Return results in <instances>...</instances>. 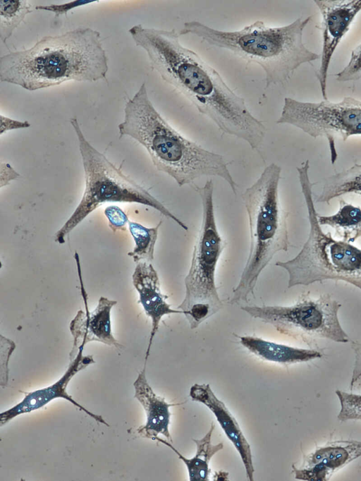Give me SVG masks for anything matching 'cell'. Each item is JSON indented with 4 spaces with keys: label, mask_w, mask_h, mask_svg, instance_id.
<instances>
[{
    "label": "cell",
    "mask_w": 361,
    "mask_h": 481,
    "mask_svg": "<svg viewBox=\"0 0 361 481\" xmlns=\"http://www.w3.org/2000/svg\"><path fill=\"white\" fill-rule=\"evenodd\" d=\"M0 169L1 188L8 185L11 181L20 176V174L8 163H1Z\"/></svg>",
    "instance_id": "30"
},
{
    "label": "cell",
    "mask_w": 361,
    "mask_h": 481,
    "mask_svg": "<svg viewBox=\"0 0 361 481\" xmlns=\"http://www.w3.org/2000/svg\"><path fill=\"white\" fill-rule=\"evenodd\" d=\"M310 224L308 237L293 259L275 265L286 270L288 287L307 286L325 280L343 281L361 290V248L324 233L319 224L309 176L310 162L296 168Z\"/></svg>",
    "instance_id": "6"
},
{
    "label": "cell",
    "mask_w": 361,
    "mask_h": 481,
    "mask_svg": "<svg viewBox=\"0 0 361 481\" xmlns=\"http://www.w3.org/2000/svg\"><path fill=\"white\" fill-rule=\"evenodd\" d=\"M161 224V220L156 226L148 228L137 222L128 221L129 231L134 240L135 247L128 255L135 262H150L154 260V247Z\"/></svg>",
    "instance_id": "22"
},
{
    "label": "cell",
    "mask_w": 361,
    "mask_h": 481,
    "mask_svg": "<svg viewBox=\"0 0 361 481\" xmlns=\"http://www.w3.org/2000/svg\"><path fill=\"white\" fill-rule=\"evenodd\" d=\"M276 123L292 125L314 138H325L334 164L338 157L336 138L345 141L361 135V100L345 97L338 102H307L286 97Z\"/></svg>",
    "instance_id": "10"
},
{
    "label": "cell",
    "mask_w": 361,
    "mask_h": 481,
    "mask_svg": "<svg viewBox=\"0 0 361 481\" xmlns=\"http://www.w3.org/2000/svg\"><path fill=\"white\" fill-rule=\"evenodd\" d=\"M341 404L338 419L341 422L361 420V394L336 390Z\"/></svg>",
    "instance_id": "24"
},
{
    "label": "cell",
    "mask_w": 361,
    "mask_h": 481,
    "mask_svg": "<svg viewBox=\"0 0 361 481\" xmlns=\"http://www.w3.org/2000/svg\"><path fill=\"white\" fill-rule=\"evenodd\" d=\"M322 15L321 63L317 73L323 99H327V75L334 53L361 11V0H315Z\"/></svg>",
    "instance_id": "12"
},
{
    "label": "cell",
    "mask_w": 361,
    "mask_h": 481,
    "mask_svg": "<svg viewBox=\"0 0 361 481\" xmlns=\"http://www.w3.org/2000/svg\"><path fill=\"white\" fill-rule=\"evenodd\" d=\"M78 275L80 281L81 296L85 304V312L78 311L75 317L70 323V331L73 337V344L69 354L70 360L73 359L80 348L90 341H99L109 346L120 348L121 346L114 338L111 331V310L117 304L116 300L106 297H100L96 308L90 312L87 305V294L82 277L79 254L75 252Z\"/></svg>",
    "instance_id": "11"
},
{
    "label": "cell",
    "mask_w": 361,
    "mask_h": 481,
    "mask_svg": "<svg viewBox=\"0 0 361 481\" xmlns=\"http://www.w3.org/2000/svg\"><path fill=\"white\" fill-rule=\"evenodd\" d=\"M317 219L321 226L334 229L343 241L353 243L361 237V208L344 200L339 201V208L335 214L329 216L318 214Z\"/></svg>",
    "instance_id": "20"
},
{
    "label": "cell",
    "mask_w": 361,
    "mask_h": 481,
    "mask_svg": "<svg viewBox=\"0 0 361 481\" xmlns=\"http://www.w3.org/2000/svg\"><path fill=\"white\" fill-rule=\"evenodd\" d=\"M350 346L355 355L350 383V390L353 391L360 389L361 386V342L351 341Z\"/></svg>",
    "instance_id": "27"
},
{
    "label": "cell",
    "mask_w": 361,
    "mask_h": 481,
    "mask_svg": "<svg viewBox=\"0 0 361 481\" xmlns=\"http://www.w3.org/2000/svg\"><path fill=\"white\" fill-rule=\"evenodd\" d=\"M129 32L147 54L161 78L186 97L223 133L246 141L259 150L267 128L254 117L244 99L237 95L219 73L195 51L183 47L179 32L136 25Z\"/></svg>",
    "instance_id": "1"
},
{
    "label": "cell",
    "mask_w": 361,
    "mask_h": 481,
    "mask_svg": "<svg viewBox=\"0 0 361 481\" xmlns=\"http://www.w3.org/2000/svg\"><path fill=\"white\" fill-rule=\"evenodd\" d=\"M83 349L84 348H80L77 355L73 359L70 360L71 363L68 369L63 375L55 383L47 387L36 391L24 392L25 397L20 403L8 410L2 412L0 415V426L2 427L20 414L30 413L33 410L42 408L51 401L57 398H64L70 401L75 406L78 408L79 410L86 413L97 422L109 426V424L102 416L87 410L76 402L66 392L67 386L72 377H73L79 371L87 367L89 365L94 363V360L92 355H83Z\"/></svg>",
    "instance_id": "14"
},
{
    "label": "cell",
    "mask_w": 361,
    "mask_h": 481,
    "mask_svg": "<svg viewBox=\"0 0 361 481\" xmlns=\"http://www.w3.org/2000/svg\"><path fill=\"white\" fill-rule=\"evenodd\" d=\"M192 187L201 199L202 221L190 267L184 279L185 297L177 308L183 311L192 329L223 308L216 286L215 272L226 245L216 224L212 180H207L202 187L196 185Z\"/></svg>",
    "instance_id": "8"
},
{
    "label": "cell",
    "mask_w": 361,
    "mask_h": 481,
    "mask_svg": "<svg viewBox=\"0 0 361 481\" xmlns=\"http://www.w3.org/2000/svg\"><path fill=\"white\" fill-rule=\"evenodd\" d=\"M70 123L78 138L85 173V189L78 206L56 233L55 242L63 244L68 235L90 214L106 202L137 203L150 207L173 220L183 229L188 226L145 188L126 176L85 138L76 117Z\"/></svg>",
    "instance_id": "7"
},
{
    "label": "cell",
    "mask_w": 361,
    "mask_h": 481,
    "mask_svg": "<svg viewBox=\"0 0 361 481\" xmlns=\"http://www.w3.org/2000/svg\"><path fill=\"white\" fill-rule=\"evenodd\" d=\"M281 168L268 165L257 181L242 194L249 219L250 245L238 284L233 289L231 304L247 302L262 271L279 251H288L287 218L279 197Z\"/></svg>",
    "instance_id": "5"
},
{
    "label": "cell",
    "mask_w": 361,
    "mask_h": 481,
    "mask_svg": "<svg viewBox=\"0 0 361 481\" xmlns=\"http://www.w3.org/2000/svg\"><path fill=\"white\" fill-rule=\"evenodd\" d=\"M341 304L330 294L311 296L310 292L300 296L288 306L246 305L241 309L251 317L271 324L279 332L302 340L310 346L319 339L339 343L350 341L338 319Z\"/></svg>",
    "instance_id": "9"
},
{
    "label": "cell",
    "mask_w": 361,
    "mask_h": 481,
    "mask_svg": "<svg viewBox=\"0 0 361 481\" xmlns=\"http://www.w3.org/2000/svg\"><path fill=\"white\" fill-rule=\"evenodd\" d=\"M337 81L347 82L361 79V42L352 51L348 64L336 75Z\"/></svg>",
    "instance_id": "25"
},
{
    "label": "cell",
    "mask_w": 361,
    "mask_h": 481,
    "mask_svg": "<svg viewBox=\"0 0 361 481\" xmlns=\"http://www.w3.org/2000/svg\"><path fill=\"white\" fill-rule=\"evenodd\" d=\"M300 18L281 27H269L262 20L237 31H221L192 20L184 23L180 36L195 35L209 45L229 50L259 64L265 73V89L283 84L302 64L319 59L302 42L303 30L311 20Z\"/></svg>",
    "instance_id": "4"
},
{
    "label": "cell",
    "mask_w": 361,
    "mask_h": 481,
    "mask_svg": "<svg viewBox=\"0 0 361 481\" xmlns=\"http://www.w3.org/2000/svg\"><path fill=\"white\" fill-rule=\"evenodd\" d=\"M33 10L32 6L25 0L0 1V38L4 44Z\"/></svg>",
    "instance_id": "23"
},
{
    "label": "cell",
    "mask_w": 361,
    "mask_h": 481,
    "mask_svg": "<svg viewBox=\"0 0 361 481\" xmlns=\"http://www.w3.org/2000/svg\"><path fill=\"white\" fill-rule=\"evenodd\" d=\"M104 213L108 219L109 228L114 233L117 231H126L129 219L124 211L116 205H110L105 208Z\"/></svg>",
    "instance_id": "26"
},
{
    "label": "cell",
    "mask_w": 361,
    "mask_h": 481,
    "mask_svg": "<svg viewBox=\"0 0 361 481\" xmlns=\"http://www.w3.org/2000/svg\"><path fill=\"white\" fill-rule=\"evenodd\" d=\"M118 129L120 138L130 136L142 145L157 169L180 187L202 176H218L236 195L237 184L223 156L188 140L171 126L151 102L145 83L126 102L124 120Z\"/></svg>",
    "instance_id": "3"
},
{
    "label": "cell",
    "mask_w": 361,
    "mask_h": 481,
    "mask_svg": "<svg viewBox=\"0 0 361 481\" xmlns=\"http://www.w3.org/2000/svg\"><path fill=\"white\" fill-rule=\"evenodd\" d=\"M189 396L192 401L203 403L214 413L224 433L238 451L247 479L252 481L254 467L250 444L224 403L216 396L207 384H195L190 389Z\"/></svg>",
    "instance_id": "16"
},
{
    "label": "cell",
    "mask_w": 361,
    "mask_h": 481,
    "mask_svg": "<svg viewBox=\"0 0 361 481\" xmlns=\"http://www.w3.org/2000/svg\"><path fill=\"white\" fill-rule=\"evenodd\" d=\"M214 427L215 425L212 422L209 431L202 439H192L196 444L197 449L195 456L192 458H187L183 456L172 444L166 440L159 437L156 440L171 448L177 454L179 459L185 464L190 481H207L210 473L209 461L212 456L224 447L221 442L217 444H212V436Z\"/></svg>",
    "instance_id": "19"
},
{
    "label": "cell",
    "mask_w": 361,
    "mask_h": 481,
    "mask_svg": "<svg viewBox=\"0 0 361 481\" xmlns=\"http://www.w3.org/2000/svg\"><path fill=\"white\" fill-rule=\"evenodd\" d=\"M94 1H73L69 3L59 5L51 4L48 6H35V9L51 11L55 13L56 17H58L63 14L66 15L67 12L71 9Z\"/></svg>",
    "instance_id": "28"
},
{
    "label": "cell",
    "mask_w": 361,
    "mask_h": 481,
    "mask_svg": "<svg viewBox=\"0 0 361 481\" xmlns=\"http://www.w3.org/2000/svg\"><path fill=\"white\" fill-rule=\"evenodd\" d=\"M240 343L257 357L281 364L305 363L322 357L316 349H305L277 343L263 339L243 336H238Z\"/></svg>",
    "instance_id": "18"
},
{
    "label": "cell",
    "mask_w": 361,
    "mask_h": 481,
    "mask_svg": "<svg viewBox=\"0 0 361 481\" xmlns=\"http://www.w3.org/2000/svg\"><path fill=\"white\" fill-rule=\"evenodd\" d=\"M0 123L1 135L8 130L20 128H26L30 126V123L27 121H20L14 120L8 117L4 116L2 114H1L0 116Z\"/></svg>",
    "instance_id": "29"
},
{
    "label": "cell",
    "mask_w": 361,
    "mask_h": 481,
    "mask_svg": "<svg viewBox=\"0 0 361 481\" xmlns=\"http://www.w3.org/2000/svg\"><path fill=\"white\" fill-rule=\"evenodd\" d=\"M345 194L361 195V164L355 163L325 178L322 190L314 195V200L329 205L331 200Z\"/></svg>",
    "instance_id": "21"
},
{
    "label": "cell",
    "mask_w": 361,
    "mask_h": 481,
    "mask_svg": "<svg viewBox=\"0 0 361 481\" xmlns=\"http://www.w3.org/2000/svg\"><path fill=\"white\" fill-rule=\"evenodd\" d=\"M361 456V441L338 440L318 447L305 456L301 465L292 466L297 480L326 481L338 470Z\"/></svg>",
    "instance_id": "13"
},
{
    "label": "cell",
    "mask_w": 361,
    "mask_h": 481,
    "mask_svg": "<svg viewBox=\"0 0 361 481\" xmlns=\"http://www.w3.org/2000/svg\"><path fill=\"white\" fill-rule=\"evenodd\" d=\"M132 279L133 286L139 293L138 303H141L146 315L152 320V329L145 358L144 367H146L153 339L162 317L171 314L184 315V312L180 310L171 308L166 302L168 296L161 293L157 272L150 262H138Z\"/></svg>",
    "instance_id": "15"
},
{
    "label": "cell",
    "mask_w": 361,
    "mask_h": 481,
    "mask_svg": "<svg viewBox=\"0 0 361 481\" xmlns=\"http://www.w3.org/2000/svg\"><path fill=\"white\" fill-rule=\"evenodd\" d=\"M133 386L135 398L144 408L147 416L146 423L137 430V434L152 440L162 434L172 442L169 430L171 415L169 408L180 403H169L154 392L147 382L145 367L139 372Z\"/></svg>",
    "instance_id": "17"
},
{
    "label": "cell",
    "mask_w": 361,
    "mask_h": 481,
    "mask_svg": "<svg viewBox=\"0 0 361 481\" xmlns=\"http://www.w3.org/2000/svg\"><path fill=\"white\" fill-rule=\"evenodd\" d=\"M108 58L100 33L90 28L46 36L31 48L0 58V81L33 91L67 80L106 79Z\"/></svg>",
    "instance_id": "2"
}]
</instances>
